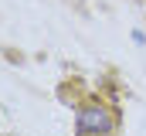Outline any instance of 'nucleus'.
<instances>
[{
	"mask_svg": "<svg viewBox=\"0 0 146 136\" xmlns=\"http://www.w3.org/2000/svg\"><path fill=\"white\" fill-rule=\"evenodd\" d=\"M115 109L102 99H92L85 102L75 116V133L78 136H112L115 133Z\"/></svg>",
	"mask_w": 146,
	"mask_h": 136,
	"instance_id": "nucleus-1",
	"label": "nucleus"
}]
</instances>
